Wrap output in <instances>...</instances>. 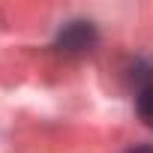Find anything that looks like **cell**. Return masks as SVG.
Returning <instances> with one entry per match:
<instances>
[{
	"mask_svg": "<svg viewBox=\"0 0 153 153\" xmlns=\"http://www.w3.org/2000/svg\"><path fill=\"white\" fill-rule=\"evenodd\" d=\"M99 45V27L87 18H69L57 27L51 48L63 57H84Z\"/></svg>",
	"mask_w": 153,
	"mask_h": 153,
	"instance_id": "1",
	"label": "cell"
},
{
	"mask_svg": "<svg viewBox=\"0 0 153 153\" xmlns=\"http://www.w3.org/2000/svg\"><path fill=\"white\" fill-rule=\"evenodd\" d=\"M135 114L144 126L153 129V75L150 78H138V90H135Z\"/></svg>",
	"mask_w": 153,
	"mask_h": 153,
	"instance_id": "2",
	"label": "cell"
},
{
	"mask_svg": "<svg viewBox=\"0 0 153 153\" xmlns=\"http://www.w3.org/2000/svg\"><path fill=\"white\" fill-rule=\"evenodd\" d=\"M123 153H153V144H132V147H126Z\"/></svg>",
	"mask_w": 153,
	"mask_h": 153,
	"instance_id": "3",
	"label": "cell"
}]
</instances>
